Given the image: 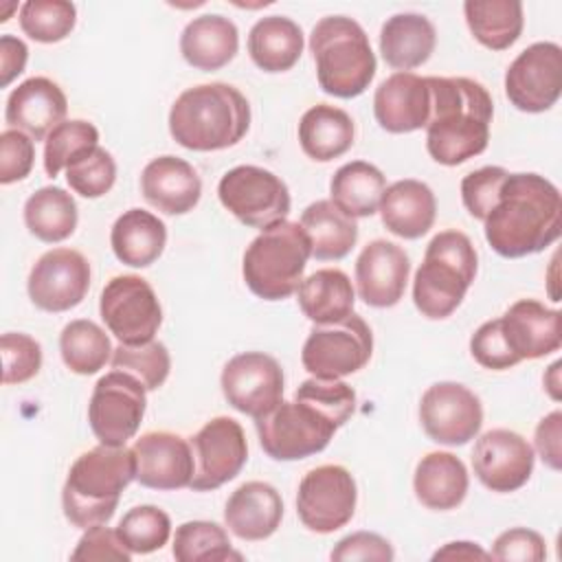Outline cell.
<instances>
[{"instance_id":"ba28073f","label":"cell","mask_w":562,"mask_h":562,"mask_svg":"<svg viewBox=\"0 0 562 562\" xmlns=\"http://www.w3.org/2000/svg\"><path fill=\"white\" fill-rule=\"evenodd\" d=\"M312 244L299 222L281 220L263 228L246 248L241 274L252 294L263 301H281L303 281Z\"/></svg>"},{"instance_id":"8d00e7d4","label":"cell","mask_w":562,"mask_h":562,"mask_svg":"<svg viewBox=\"0 0 562 562\" xmlns=\"http://www.w3.org/2000/svg\"><path fill=\"white\" fill-rule=\"evenodd\" d=\"M463 13L474 40L490 50H505L522 33L525 15L518 0H468Z\"/></svg>"},{"instance_id":"7dc6e473","label":"cell","mask_w":562,"mask_h":562,"mask_svg":"<svg viewBox=\"0 0 562 562\" xmlns=\"http://www.w3.org/2000/svg\"><path fill=\"white\" fill-rule=\"evenodd\" d=\"M507 169L503 167H481L476 171H470L463 180H461V200L463 206L468 209V213L474 220H485L490 209L496 202V195L501 191L503 180L507 178Z\"/></svg>"},{"instance_id":"277c9868","label":"cell","mask_w":562,"mask_h":562,"mask_svg":"<svg viewBox=\"0 0 562 562\" xmlns=\"http://www.w3.org/2000/svg\"><path fill=\"white\" fill-rule=\"evenodd\" d=\"M248 127V99L224 81L187 88L169 110L171 138L191 151L233 147L246 136Z\"/></svg>"},{"instance_id":"c3c4849f","label":"cell","mask_w":562,"mask_h":562,"mask_svg":"<svg viewBox=\"0 0 562 562\" xmlns=\"http://www.w3.org/2000/svg\"><path fill=\"white\" fill-rule=\"evenodd\" d=\"M470 353L472 358L492 371H505L509 367H516L520 360L512 353L503 331H501V321H487L483 323L470 338Z\"/></svg>"},{"instance_id":"d6a6232c","label":"cell","mask_w":562,"mask_h":562,"mask_svg":"<svg viewBox=\"0 0 562 562\" xmlns=\"http://www.w3.org/2000/svg\"><path fill=\"white\" fill-rule=\"evenodd\" d=\"M301 312L314 325H329L353 312L356 292L351 279L338 268H321L296 288Z\"/></svg>"},{"instance_id":"9f6ffc18","label":"cell","mask_w":562,"mask_h":562,"mask_svg":"<svg viewBox=\"0 0 562 562\" xmlns=\"http://www.w3.org/2000/svg\"><path fill=\"white\" fill-rule=\"evenodd\" d=\"M490 558L492 555L485 549H481L476 542H468V540L448 542L432 553V560H490Z\"/></svg>"},{"instance_id":"9a60e30c","label":"cell","mask_w":562,"mask_h":562,"mask_svg":"<svg viewBox=\"0 0 562 562\" xmlns=\"http://www.w3.org/2000/svg\"><path fill=\"white\" fill-rule=\"evenodd\" d=\"M193 479L189 487L193 492L217 490L233 481L248 459V443L244 428L233 417L220 415L206 422L193 437Z\"/></svg>"},{"instance_id":"db71d44e","label":"cell","mask_w":562,"mask_h":562,"mask_svg":"<svg viewBox=\"0 0 562 562\" xmlns=\"http://www.w3.org/2000/svg\"><path fill=\"white\" fill-rule=\"evenodd\" d=\"M560 437H562V413L560 411H551L549 415H544L538 422L536 435H533L536 450H538L540 459L544 461V465H549L551 470H560L562 468Z\"/></svg>"},{"instance_id":"f1b7e54d","label":"cell","mask_w":562,"mask_h":562,"mask_svg":"<svg viewBox=\"0 0 562 562\" xmlns=\"http://www.w3.org/2000/svg\"><path fill=\"white\" fill-rule=\"evenodd\" d=\"M437 31L422 13H395L380 29L382 59L397 72L426 64L435 50Z\"/></svg>"},{"instance_id":"6da1fadb","label":"cell","mask_w":562,"mask_h":562,"mask_svg":"<svg viewBox=\"0 0 562 562\" xmlns=\"http://www.w3.org/2000/svg\"><path fill=\"white\" fill-rule=\"evenodd\" d=\"M356 411V391L342 380L310 378L292 402H281L255 419L259 443L274 461H296L327 448L334 432Z\"/></svg>"},{"instance_id":"5bb4252c","label":"cell","mask_w":562,"mask_h":562,"mask_svg":"<svg viewBox=\"0 0 562 562\" xmlns=\"http://www.w3.org/2000/svg\"><path fill=\"white\" fill-rule=\"evenodd\" d=\"M283 369L263 351H244L233 356L222 369V393L226 402L259 419L283 402Z\"/></svg>"},{"instance_id":"4dcf8cb0","label":"cell","mask_w":562,"mask_h":562,"mask_svg":"<svg viewBox=\"0 0 562 562\" xmlns=\"http://www.w3.org/2000/svg\"><path fill=\"white\" fill-rule=\"evenodd\" d=\"M167 226L158 215L130 209L116 217L110 231V246L114 257L132 268L151 266L165 250Z\"/></svg>"},{"instance_id":"484cf974","label":"cell","mask_w":562,"mask_h":562,"mask_svg":"<svg viewBox=\"0 0 562 562\" xmlns=\"http://www.w3.org/2000/svg\"><path fill=\"white\" fill-rule=\"evenodd\" d=\"M283 518V501L277 487L266 481L239 485L226 501L224 522L241 540L270 538Z\"/></svg>"},{"instance_id":"603a6c76","label":"cell","mask_w":562,"mask_h":562,"mask_svg":"<svg viewBox=\"0 0 562 562\" xmlns=\"http://www.w3.org/2000/svg\"><path fill=\"white\" fill-rule=\"evenodd\" d=\"M373 114L382 130L408 134L426 127L430 119V88L426 77L415 72H393L373 94Z\"/></svg>"},{"instance_id":"7a4b0ae2","label":"cell","mask_w":562,"mask_h":562,"mask_svg":"<svg viewBox=\"0 0 562 562\" xmlns=\"http://www.w3.org/2000/svg\"><path fill=\"white\" fill-rule=\"evenodd\" d=\"M483 228L492 250L507 259L549 248L562 233L558 187L538 173H507Z\"/></svg>"},{"instance_id":"d4e9b609","label":"cell","mask_w":562,"mask_h":562,"mask_svg":"<svg viewBox=\"0 0 562 562\" xmlns=\"http://www.w3.org/2000/svg\"><path fill=\"white\" fill-rule=\"evenodd\" d=\"M140 193L154 209L167 215H184L200 202L202 180L193 165L167 154L145 165Z\"/></svg>"},{"instance_id":"83f0119b","label":"cell","mask_w":562,"mask_h":562,"mask_svg":"<svg viewBox=\"0 0 562 562\" xmlns=\"http://www.w3.org/2000/svg\"><path fill=\"white\" fill-rule=\"evenodd\" d=\"M239 48V31L233 20L220 13L193 18L180 35V53L184 61L198 70L213 72L224 68Z\"/></svg>"},{"instance_id":"6f0895ef","label":"cell","mask_w":562,"mask_h":562,"mask_svg":"<svg viewBox=\"0 0 562 562\" xmlns=\"http://www.w3.org/2000/svg\"><path fill=\"white\" fill-rule=\"evenodd\" d=\"M560 364H562L560 360H558V362H553V364L549 367L547 375H544V386H547V391H549V395H551L553 400H560V380H558Z\"/></svg>"},{"instance_id":"ac0fdd59","label":"cell","mask_w":562,"mask_h":562,"mask_svg":"<svg viewBox=\"0 0 562 562\" xmlns=\"http://www.w3.org/2000/svg\"><path fill=\"white\" fill-rule=\"evenodd\" d=\"M90 288V263L72 248H53L31 268L26 290L35 307L68 312L77 307Z\"/></svg>"},{"instance_id":"f5cc1de1","label":"cell","mask_w":562,"mask_h":562,"mask_svg":"<svg viewBox=\"0 0 562 562\" xmlns=\"http://www.w3.org/2000/svg\"><path fill=\"white\" fill-rule=\"evenodd\" d=\"M336 562H349V560H378V562H391L395 558V551L386 538L373 531H356L345 536L329 553Z\"/></svg>"},{"instance_id":"74e56055","label":"cell","mask_w":562,"mask_h":562,"mask_svg":"<svg viewBox=\"0 0 562 562\" xmlns=\"http://www.w3.org/2000/svg\"><path fill=\"white\" fill-rule=\"evenodd\" d=\"M77 202L61 187H42L24 202V224L40 241L57 244L77 228Z\"/></svg>"},{"instance_id":"44dd1931","label":"cell","mask_w":562,"mask_h":562,"mask_svg":"<svg viewBox=\"0 0 562 562\" xmlns=\"http://www.w3.org/2000/svg\"><path fill=\"white\" fill-rule=\"evenodd\" d=\"M411 259L402 246L373 239L356 259L358 296L371 307H393L406 290Z\"/></svg>"},{"instance_id":"2e32d148","label":"cell","mask_w":562,"mask_h":562,"mask_svg":"<svg viewBox=\"0 0 562 562\" xmlns=\"http://www.w3.org/2000/svg\"><path fill=\"white\" fill-rule=\"evenodd\" d=\"M562 92V48L555 42H536L509 64L505 94L509 103L529 114L555 105Z\"/></svg>"},{"instance_id":"ffe728a7","label":"cell","mask_w":562,"mask_h":562,"mask_svg":"<svg viewBox=\"0 0 562 562\" xmlns=\"http://www.w3.org/2000/svg\"><path fill=\"white\" fill-rule=\"evenodd\" d=\"M136 481L149 490L189 487L195 470L191 443L169 430H151L140 435L134 446Z\"/></svg>"},{"instance_id":"cb8c5ba5","label":"cell","mask_w":562,"mask_h":562,"mask_svg":"<svg viewBox=\"0 0 562 562\" xmlns=\"http://www.w3.org/2000/svg\"><path fill=\"white\" fill-rule=\"evenodd\" d=\"M68 101L64 90L48 77H31L11 90L4 121L11 130H22L33 140H46V136L64 123Z\"/></svg>"},{"instance_id":"7402d4cb","label":"cell","mask_w":562,"mask_h":562,"mask_svg":"<svg viewBox=\"0 0 562 562\" xmlns=\"http://www.w3.org/2000/svg\"><path fill=\"white\" fill-rule=\"evenodd\" d=\"M512 353L522 360L549 356L562 345L560 310L544 307L536 299H520L498 318Z\"/></svg>"},{"instance_id":"9c48e42d","label":"cell","mask_w":562,"mask_h":562,"mask_svg":"<svg viewBox=\"0 0 562 562\" xmlns=\"http://www.w3.org/2000/svg\"><path fill=\"white\" fill-rule=\"evenodd\" d=\"M373 353V334L367 321L351 312L347 318L329 325H314L310 331L301 362L314 378L340 380L360 371Z\"/></svg>"},{"instance_id":"4316f807","label":"cell","mask_w":562,"mask_h":562,"mask_svg":"<svg viewBox=\"0 0 562 562\" xmlns=\"http://www.w3.org/2000/svg\"><path fill=\"white\" fill-rule=\"evenodd\" d=\"M378 211L386 231L402 239H419L435 224L437 200L426 182L404 178L384 189Z\"/></svg>"},{"instance_id":"60d3db41","label":"cell","mask_w":562,"mask_h":562,"mask_svg":"<svg viewBox=\"0 0 562 562\" xmlns=\"http://www.w3.org/2000/svg\"><path fill=\"white\" fill-rule=\"evenodd\" d=\"M99 147V130L83 121L70 119L59 123L44 140V169L55 178L61 169L70 167L75 160L83 158Z\"/></svg>"},{"instance_id":"681fc988","label":"cell","mask_w":562,"mask_h":562,"mask_svg":"<svg viewBox=\"0 0 562 562\" xmlns=\"http://www.w3.org/2000/svg\"><path fill=\"white\" fill-rule=\"evenodd\" d=\"M35 160V143L22 130H4L0 134V182L11 184L24 180Z\"/></svg>"},{"instance_id":"816d5d0a","label":"cell","mask_w":562,"mask_h":562,"mask_svg":"<svg viewBox=\"0 0 562 562\" xmlns=\"http://www.w3.org/2000/svg\"><path fill=\"white\" fill-rule=\"evenodd\" d=\"M132 551L123 542L116 529H110L105 525H94L83 529V536L79 538L75 551L70 553V560H116V562H130Z\"/></svg>"},{"instance_id":"8992f818","label":"cell","mask_w":562,"mask_h":562,"mask_svg":"<svg viewBox=\"0 0 562 562\" xmlns=\"http://www.w3.org/2000/svg\"><path fill=\"white\" fill-rule=\"evenodd\" d=\"M316 79L323 92L338 99L362 94L375 77V55L364 29L347 15L318 20L310 35Z\"/></svg>"},{"instance_id":"8fae6325","label":"cell","mask_w":562,"mask_h":562,"mask_svg":"<svg viewBox=\"0 0 562 562\" xmlns=\"http://www.w3.org/2000/svg\"><path fill=\"white\" fill-rule=\"evenodd\" d=\"M147 389L127 371H110L101 375L92 389L88 404V422L105 446H125L145 417Z\"/></svg>"},{"instance_id":"7bdbcfd3","label":"cell","mask_w":562,"mask_h":562,"mask_svg":"<svg viewBox=\"0 0 562 562\" xmlns=\"http://www.w3.org/2000/svg\"><path fill=\"white\" fill-rule=\"evenodd\" d=\"M112 367L127 371L138 378L147 391H156L165 384L171 371V358L160 340H149L143 345H119L112 351Z\"/></svg>"},{"instance_id":"ee69618b","label":"cell","mask_w":562,"mask_h":562,"mask_svg":"<svg viewBox=\"0 0 562 562\" xmlns=\"http://www.w3.org/2000/svg\"><path fill=\"white\" fill-rule=\"evenodd\" d=\"M116 531L132 553L145 555L167 544L171 520L167 512L156 505H136L121 518Z\"/></svg>"},{"instance_id":"52a82bcc","label":"cell","mask_w":562,"mask_h":562,"mask_svg":"<svg viewBox=\"0 0 562 562\" xmlns=\"http://www.w3.org/2000/svg\"><path fill=\"white\" fill-rule=\"evenodd\" d=\"M476 250L461 231L437 233L413 279V303L426 318H448L476 277Z\"/></svg>"},{"instance_id":"7c38bea8","label":"cell","mask_w":562,"mask_h":562,"mask_svg":"<svg viewBox=\"0 0 562 562\" xmlns=\"http://www.w3.org/2000/svg\"><path fill=\"white\" fill-rule=\"evenodd\" d=\"M99 314L123 345L154 340L162 323L160 301L149 281L138 274L112 277L101 290Z\"/></svg>"},{"instance_id":"e575fe53","label":"cell","mask_w":562,"mask_h":562,"mask_svg":"<svg viewBox=\"0 0 562 562\" xmlns=\"http://www.w3.org/2000/svg\"><path fill=\"white\" fill-rule=\"evenodd\" d=\"M310 237L312 257L321 261H336L351 252L358 241V224L342 213L331 200H316L303 213L299 222Z\"/></svg>"},{"instance_id":"f546056e","label":"cell","mask_w":562,"mask_h":562,"mask_svg":"<svg viewBox=\"0 0 562 562\" xmlns=\"http://www.w3.org/2000/svg\"><path fill=\"white\" fill-rule=\"evenodd\" d=\"M470 487L468 470L452 452H428L419 459L413 476L417 501L437 512L454 509L463 503Z\"/></svg>"},{"instance_id":"d590c367","label":"cell","mask_w":562,"mask_h":562,"mask_svg":"<svg viewBox=\"0 0 562 562\" xmlns=\"http://www.w3.org/2000/svg\"><path fill=\"white\" fill-rule=\"evenodd\" d=\"M384 189V173L367 160H351L338 167L329 182L331 202L353 220L378 213Z\"/></svg>"},{"instance_id":"bcb514c9","label":"cell","mask_w":562,"mask_h":562,"mask_svg":"<svg viewBox=\"0 0 562 562\" xmlns=\"http://www.w3.org/2000/svg\"><path fill=\"white\" fill-rule=\"evenodd\" d=\"M2 382L22 384L35 378L42 369V345L22 331H7L0 338Z\"/></svg>"},{"instance_id":"30bf717a","label":"cell","mask_w":562,"mask_h":562,"mask_svg":"<svg viewBox=\"0 0 562 562\" xmlns=\"http://www.w3.org/2000/svg\"><path fill=\"white\" fill-rule=\"evenodd\" d=\"M217 198L241 224L261 231L285 220L292 204L288 184L257 165L228 169L217 184Z\"/></svg>"},{"instance_id":"f6af8a7d","label":"cell","mask_w":562,"mask_h":562,"mask_svg":"<svg viewBox=\"0 0 562 562\" xmlns=\"http://www.w3.org/2000/svg\"><path fill=\"white\" fill-rule=\"evenodd\" d=\"M116 180V162L112 154L103 147L92 149L83 158L66 167V182L70 189L83 198L105 195Z\"/></svg>"},{"instance_id":"f35d334b","label":"cell","mask_w":562,"mask_h":562,"mask_svg":"<svg viewBox=\"0 0 562 562\" xmlns=\"http://www.w3.org/2000/svg\"><path fill=\"white\" fill-rule=\"evenodd\" d=\"M59 351L64 364L79 375H92L112 360V342L108 334L88 318L70 321L59 334Z\"/></svg>"},{"instance_id":"e0dca14e","label":"cell","mask_w":562,"mask_h":562,"mask_svg":"<svg viewBox=\"0 0 562 562\" xmlns=\"http://www.w3.org/2000/svg\"><path fill=\"white\" fill-rule=\"evenodd\" d=\"M424 432L443 446H463L483 426L481 400L459 382H437L419 400Z\"/></svg>"},{"instance_id":"b9f144b4","label":"cell","mask_w":562,"mask_h":562,"mask_svg":"<svg viewBox=\"0 0 562 562\" xmlns=\"http://www.w3.org/2000/svg\"><path fill=\"white\" fill-rule=\"evenodd\" d=\"M77 22V7L68 0H29L20 7V29L35 42L66 40Z\"/></svg>"},{"instance_id":"11a10c76","label":"cell","mask_w":562,"mask_h":562,"mask_svg":"<svg viewBox=\"0 0 562 562\" xmlns=\"http://www.w3.org/2000/svg\"><path fill=\"white\" fill-rule=\"evenodd\" d=\"M29 59L26 44L15 35L0 37V86L7 88L18 75L24 72Z\"/></svg>"},{"instance_id":"836d02e7","label":"cell","mask_w":562,"mask_h":562,"mask_svg":"<svg viewBox=\"0 0 562 562\" xmlns=\"http://www.w3.org/2000/svg\"><path fill=\"white\" fill-rule=\"evenodd\" d=\"M248 53L263 72H285L301 59L303 31L285 15H266L248 33Z\"/></svg>"},{"instance_id":"ab89813d","label":"cell","mask_w":562,"mask_h":562,"mask_svg":"<svg viewBox=\"0 0 562 562\" xmlns=\"http://www.w3.org/2000/svg\"><path fill=\"white\" fill-rule=\"evenodd\" d=\"M171 553L178 562L241 560V553L233 551L226 529L211 520H189L176 527Z\"/></svg>"},{"instance_id":"4fadbf2b","label":"cell","mask_w":562,"mask_h":562,"mask_svg":"<svg viewBox=\"0 0 562 562\" xmlns=\"http://www.w3.org/2000/svg\"><path fill=\"white\" fill-rule=\"evenodd\" d=\"M356 503V481L342 465H318L299 483L296 514L310 531L331 533L345 527L353 518Z\"/></svg>"},{"instance_id":"3957f363","label":"cell","mask_w":562,"mask_h":562,"mask_svg":"<svg viewBox=\"0 0 562 562\" xmlns=\"http://www.w3.org/2000/svg\"><path fill=\"white\" fill-rule=\"evenodd\" d=\"M430 119L426 149L446 167L461 165L485 151L494 103L483 83L468 77H426Z\"/></svg>"},{"instance_id":"1f68e13d","label":"cell","mask_w":562,"mask_h":562,"mask_svg":"<svg viewBox=\"0 0 562 562\" xmlns=\"http://www.w3.org/2000/svg\"><path fill=\"white\" fill-rule=\"evenodd\" d=\"M356 127L351 116L329 103L310 108L299 121V143L305 156L316 162H329L347 154L353 145Z\"/></svg>"},{"instance_id":"5b68a950","label":"cell","mask_w":562,"mask_h":562,"mask_svg":"<svg viewBox=\"0 0 562 562\" xmlns=\"http://www.w3.org/2000/svg\"><path fill=\"white\" fill-rule=\"evenodd\" d=\"M132 481H136L132 448L99 443L81 452L70 465L61 490L64 516L79 529L105 525Z\"/></svg>"},{"instance_id":"f907efd6","label":"cell","mask_w":562,"mask_h":562,"mask_svg":"<svg viewBox=\"0 0 562 562\" xmlns=\"http://www.w3.org/2000/svg\"><path fill=\"white\" fill-rule=\"evenodd\" d=\"M490 555L503 562H542L547 558V542L533 529L514 527L494 540Z\"/></svg>"},{"instance_id":"d6986e66","label":"cell","mask_w":562,"mask_h":562,"mask_svg":"<svg viewBox=\"0 0 562 562\" xmlns=\"http://www.w3.org/2000/svg\"><path fill=\"white\" fill-rule=\"evenodd\" d=\"M533 448L529 441L507 428L483 432L472 450L476 479L492 492L507 494L520 490L533 472Z\"/></svg>"}]
</instances>
